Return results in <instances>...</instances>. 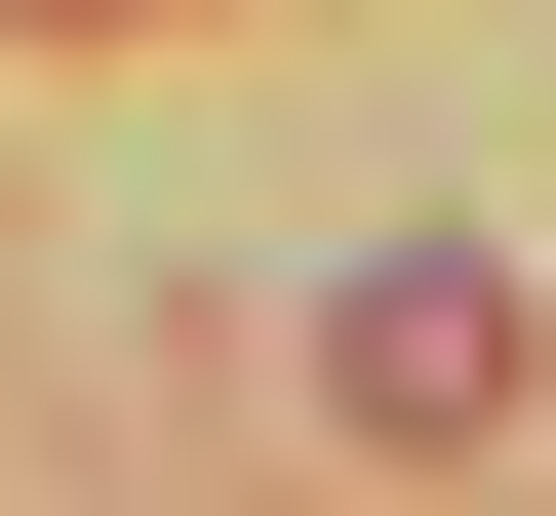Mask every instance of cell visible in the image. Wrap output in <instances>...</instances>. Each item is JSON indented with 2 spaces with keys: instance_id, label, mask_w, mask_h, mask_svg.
<instances>
[{
  "instance_id": "2",
  "label": "cell",
  "mask_w": 556,
  "mask_h": 516,
  "mask_svg": "<svg viewBox=\"0 0 556 516\" xmlns=\"http://www.w3.org/2000/svg\"><path fill=\"white\" fill-rule=\"evenodd\" d=\"M40 40H119V0H40Z\"/></svg>"
},
{
  "instance_id": "1",
  "label": "cell",
  "mask_w": 556,
  "mask_h": 516,
  "mask_svg": "<svg viewBox=\"0 0 556 516\" xmlns=\"http://www.w3.org/2000/svg\"><path fill=\"white\" fill-rule=\"evenodd\" d=\"M318 398H358L397 477H438V437H517V278H477V239H397V278H318Z\"/></svg>"
}]
</instances>
